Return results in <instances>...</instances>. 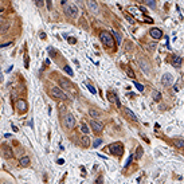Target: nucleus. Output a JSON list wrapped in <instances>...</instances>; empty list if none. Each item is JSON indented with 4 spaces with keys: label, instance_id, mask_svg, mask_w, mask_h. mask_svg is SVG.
<instances>
[{
    "label": "nucleus",
    "instance_id": "nucleus-1",
    "mask_svg": "<svg viewBox=\"0 0 184 184\" xmlns=\"http://www.w3.org/2000/svg\"><path fill=\"white\" fill-rule=\"evenodd\" d=\"M65 14L66 16H69L70 19H77L79 15L78 7L75 4H65Z\"/></svg>",
    "mask_w": 184,
    "mask_h": 184
},
{
    "label": "nucleus",
    "instance_id": "nucleus-2",
    "mask_svg": "<svg viewBox=\"0 0 184 184\" xmlns=\"http://www.w3.org/2000/svg\"><path fill=\"white\" fill-rule=\"evenodd\" d=\"M100 39L103 43V46H106V47H113L114 46V38H113L112 34L108 33V31H102V33L100 34Z\"/></svg>",
    "mask_w": 184,
    "mask_h": 184
},
{
    "label": "nucleus",
    "instance_id": "nucleus-3",
    "mask_svg": "<svg viewBox=\"0 0 184 184\" xmlns=\"http://www.w3.org/2000/svg\"><path fill=\"white\" fill-rule=\"evenodd\" d=\"M106 149H109V152H110L113 156H118V157L121 156L122 152H124V146H122L121 143H113V144H110Z\"/></svg>",
    "mask_w": 184,
    "mask_h": 184
},
{
    "label": "nucleus",
    "instance_id": "nucleus-4",
    "mask_svg": "<svg viewBox=\"0 0 184 184\" xmlns=\"http://www.w3.org/2000/svg\"><path fill=\"white\" fill-rule=\"evenodd\" d=\"M50 93H51V95H52V97L58 98V100H66V98H67V95H66V93L63 92V90L61 89V87H57V86L51 87V90H50Z\"/></svg>",
    "mask_w": 184,
    "mask_h": 184
},
{
    "label": "nucleus",
    "instance_id": "nucleus-5",
    "mask_svg": "<svg viewBox=\"0 0 184 184\" xmlns=\"http://www.w3.org/2000/svg\"><path fill=\"white\" fill-rule=\"evenodd\" d=\"M58 84H59L61 89H63V90H69V92L74 93V89H73V84H71V82L69 81V79H66V78H59V81H58Z\"/></svg>",
    "mask_w": 184,
    "mask_h": 184
},
{
    "label": "nucleus",
    "instance_id": "nucleus-6",
    "mask_svg": "<svg viewBox=\"0 0 184 184\" xmlns=\"http://www.w3.org/2000/svg\"><path fill=\"white\" fill-rule=\"evenodd\" d=\"M63 122H65V126L67 128V129H73L74 126H75V118H74V116L71 113H67L65 116V120H63Z\"/></svg>",
    "mask_w": 184,
    "mask_h": 184
},
{
    "label": "nucleus",
    "instance_id": "nucleus-7",
    "mask_svg": "<svg viewBox=\"0 0 184 184\" xmlns=\"http://www.w3.org/2000/svg\"><path fill=\"white\" fill-rule=\"evenodd\" d=\"M90 126H92V129L94 130L95 133H101L103 130V122L102 121H98V120H92L90 121Z\"/></svg>",
    "mask_w": 184,
    "mask_h": 184
},
{
    "label": "nucleus",
    "instance_id": "nucleus-8",
    "mask_svg": "<svg viewBox=\"0 0 184 184\" xmlns=\"http://www.w3.org/2000/svg\"><path fill=\"white\" fill-rule=\"evenodd\" d=\"M1 149H3V156L6 157V159H12V157H14V152H12L10 145L3 144V145H1Z\"/></svg>",
    "mask_w": 184,
    "mask_h": 184
},
{
    "label": "nucleus",
    "instance_id": "nucleus-9",
    "mask_svg": "<svg viewBox=\"0 0 184 184\" xmlns=\"http://www.w3.org/2000/svg\"><path fill=\"white\" fill-rule=\"evenodd\" d=\"M173 82V77L169 73H165L164 75L161 77V85L163 86H169V85H172Z\"/></svg>",
    "mask_w": 184,
    "mask_h": 184
},
{
    "label": "nucleus",
    "instance_id": "nucleus-10",
    "mask_svg": "<svg viewBox=\"0 0 184 184\" xmlns=\"http://www.w3.org/2000/svg\"><path fill=\"white\" fill-rule=\"evenodd\" d=\"M11 27V22L10 20H3L0 23V34H7Z\"/></svg>",
    "mask_w": 184,
    "mask_h": 184
},
{
    "label": "nucleus",
    "instance_id": "nucleus-11",
    "mask_svg": "<svg viewBox=\"0 0 184 184\" xmlns=\"http://www.w3.org/2000/svg\"><path fill=\"white\" fill-rule=\"evenodd\" d=\"M181 63H183V58H181L180 55H177V54L172 55V65H173V67L179 69L181 66Z\"/></svg>",
    "mask_w": 184,
    "mask_h": 184
},
{
    "label": "nucleus",
    "instance_id": "nucleus-12",
    "mask_svg": "<svg viewBox=\"0 0 184 184\" xmlns=\"http://www.w3.org/2000/svg\"><path fill=\"white\" fill-rule=\"evenodd\" d=\"M106 95H108V101H109V102H116L117 106L120 108V105H121V103H120V100L117 98L116 93H114V92H108V94H106Z\"/></svg>",
    "mask_w": 184,
    "mask_h": 184
},
{
    "label": "nucleus",
    "instance_id": "nucleus-13",
    "mask_svg": "<svg viewBox=\"0 0 184 184\" xmlns=\"http://www.w3.org/2000/svg\"><path fill=\"white\" fill-rule=\"evenodd\" d=\"M16 109L20 112V113H24L26 110H27V102H26V100H19L16 102Z\"/></svg>",
    "mask_w": 184,
    "mask_h": 184
},
{
    "label": "nucleus",
    "instance_id": "nucleus-14",
    "mask_svg": "<svg viewBox=\"0 0 184 184\" xmlns=\"http://www.w3.org/2000/svg\"><path fill=\"white\" fill-rule=\"evenodd\" d=\"M87 7H89V10L92 12H94V14H98V4L95 0H87Z\"/></svg>",
    "mask_w": 184,
    "mask_h": 184
},
{
    "label": "nucleus",
    "instance_id": "nucleus-15",
    "mask_svg": "<svg viewBox=\"0 0 184 184\" xmlns=\"http://www.w3.org/2000/svg\"><path fill=\"white\" fill-rule=\"evenodd\" d=\"M140 67L143 69L144 73H146V74H149V71H151V69H149V66H148V61L144 59V58H140Z\"/></svg>",
    "mask_w": 184,
    "mask_h": 184
},
{
    "label": "nucleus",
    "instance_id": "nucleus-16",
    "mask_svg": "<svg viewBox=\"0 0 184 184\" xmlns=\"http://www.w3.org/2000/svg\"><path fill=\"white\" fill-rule=\"evenodd\" d=\"M149 34H151V36L153 39H160L163 36V33L161 30H159V28H152L151 31H149Z\"/></svg>",
    "mask_w": 184,
    "mask_h": 184
},
{
    "label": "nucleus",
    "instance_id": "nucleus-17",
    "mask_svg": "<svg viewBox=\"0 0 184 184\" xmlns=\"http://www.w3.org/2000/svg\"><path fill=\"white\" fill-rule=\"evenodd\" d=\"M30 157L28 156H23V157H20V160H19V165L20 167H28V165H30Z\"/></svg>",
    "mask_w": 184,
    "mask_h": 184
},
{
    "label": "nucleus",
    "instance_id": "nucleus-18",
    "mask_svg": "<svg viewBox=\"0 0 184 184\" xmlns=\"http://www.w3.org/2000/svg\"><path fill=\"white\" fill-rule=\"evenodd\" d=\"M125 113H126V116L129 117L130 120H133V121H137V120H138V118H137V116H136V114L133 113V112L130 110L129 108H125Z\"/></svg>",
    "mask_w": 184,
    "mask_h": 184
},
{
    "label": "nucleus",
    "instance_id": "nucleus-19",
    "mask_svg": "<svg viewBox=\"0 0 184 184\" xmlns=\"http://www.w3.org/2000/svg\"><path fill=\"white\" fill-rule=\"evenodd\" d=\"M81 145L84 146V148H87V146L90 145V138L87 137V134H85L84 137L81 138Z\"/></svg>",
    "mask_w": 184,
    "mask_h": 184
},
{
    "label": "nucleus",
    "instance_id": "nucleus-20",
    "mask_svg": "<svg viewBox=\"0 0 184 184\" xmlns=\"http://www.w3.org/2000/svg\"><path fill=\"white\" fill-rule=\"evenodd\" d=\"M89 116L92 117V118H98V117H100V112L94 108H90L89 109Z\"/></svg>",
    "mask_w": 184,
    "mask_h": 184
},
{
    "label": "nucleus",
    "instance_id": "nucleus-21",
    "mask_svg": "<svg viewBox=\"0 0 184 184\" xmlns=\"http://www.w3.org/2000/svg\"><path fill=\"white\" fill-rule=\"evenodd\" d=\"M173 144H175V146L176 148H179V149H181L184 146V141L181 140V138H176V140H173Z\"/></svg>",
    "mask_w": 184,
    "mask_h": 184
},
{
    "label": "nucleus",
    "instance_id": "nucleus-22",
    "mask_svg": "<svg viewBox=\"0 0 184 184\" xmlns=\"http://www.w3.org/2000/svg\"><path fill=\"white\" fill-rule=\"evenodd\" d=\"M112 33H113V36H114V39L117 41V43L121 44V42H122V36H121V34H120V33H116V31H112Z\"/></svg>",
    "mask_w": 184,
    "mask_h": 184
},
{
    "label": "nucleus",
    "instance_id": "nucleus-23",
    "mask_svg": "<svg viewBox=\"0 0 184 184\" xmlns=\"http://www.w3.org/2000/svg\"><path fill=\"white\" fill-rule=\"evenodd\" d=\"M143 153H144V149L141 148V146H138V148L136 149V154H134V157H136V159H140V157L143 156Z\"/></svg>",
    "mask_w": 184,
    "mask_h": 184
},
{
    "label": "nucleus",
    "instance_id": "nucleus-24",
    "mask_svg": "<svg viewBox=\"0 0 184 184\" xmlns=\"http://www.w3.org/2000/svg\"><path fill=\"white\" fill-rule=\"evenodd\" d=\"M81 132L84 133V134H87V133L90 132V129H89V126H87L86 124H82L81 125Z\"/></svg>",
    "mask_w": 184,
    "mask_h": 184
},
{
    "label": "nucleus",
    "instance_id": "nucleus-25",
    "mask_svg": "<svg viewBox=\"0 0 184 184\" xmlns=\"http://www.w3.org/2000/svg\"><path fill=\"white\" fill-rule=\"evenodd\" d=\"M144 3H146L151 8H154V7H156V0H144Z\"/></svg>",
    "mask_w": 184,
    "mask_h": 184
},
{
    "label": "nucleus",
    "instance_id": "nucleus-26",
    "mask_svg": "<svg viewBox=\"0 0 184 184\" xmlns=\"http://www.w3.org/2000/svg\"><path fill=\"white\" fill-rule=\"evenodd\" d=\"M153 100L154 101H160V100H161V93H160V92H154L153 93Z\"/></svg>",
    "mask_w": 184,
    "mask_h": 184
},
{
    "label": "nucleus",
    "instance_id": "nucleus-27",
    "mask_svg": "<svg viewBox=\"0 0 184 184\" xmlns=\"http://www.w3.org/2000/svg\"><path fill=\"white\" fill-rule=\"evenodd\" d=\"M101 144H102V140H101V138H97V140L93 141V146H94V148H98Z\"/></svg>",
    "mask_w": 184,
    "mask_h": 184
},
{
    "label": "nucleus",
    "instance_id": "nucleus-28",
    "mask_svg": "<svg viewBox=\"0 0 184 184\" xmlns=\"http://www.w3.org/2000/svg\"><path fill=\"white\" fill-rule=\"evenodd\" d=\"M46 7H47V11H51L52 10V0H46Z\"/></svg>",
    "mask_w": 184,
    "mask_h": 184
},
{
    "label": "nucleus",
    "instance_id": "nucleus-29",
    "mask_svg": "<svg viewBox=\"0 0 184 184\" xmlns=\"http://www.w3.org/2000/svg\"><path fill=\"white\" fill-rule=\"evenodd\" d=\"M65 71H66V74H67V75H73V74H74L70 66H65Z\"/></svg>",
    "mask_w": 184,
    "mask_h": 184
},
{
    "label": "nucleus",
    "instance_id": "nucleus-30",
    "mask_svg": "<svg viewBox=\"0 0 184 184\" xmlns=\"http://www.w3.org/2000/svg\"><path fill=\"white\" fill-rule=\"evenodd\" d=\"M134 86L137 87V90H138V92H144V86L140 84V82H134Z\"/></svg>",
    "mask_w": 184,
    "mask_h": 184
},
{
    "label": "nucleus",
    "instance_id": "nucleus-31",
    "mask_svg": "<svg viewBox=\"0 0 184 184\" xmlns=\"http://www.w3.org/2000/svg\"><path fill=\"white\" fill-rule=\"evenodd\" d=\"M67 42H69L70 44H75V43H77L75 38H73V36H67Z\"/></svg>",
    "mask_w": 184,
    "mask_h": 184
},
{
    "label": "nucleus",
    "instance_id": "nucleus-32",
    "mask_svg": "<svg viewBox=\"0 0 184 184\" xmlns=\"http://www.w3.org/2000/svg\"><path fill=\"white\" fill-rule=\"evenodd\" d=\"M86 87H87V89L90 90V92L93 93V94H95V93H97V92H95V89H94V87L92 86V85H89V84H87V85H86Z\"/></svg>",
    "mask_w": 184,
    "mask_h": 184
},
{
    "label": "nucleus",
    "instance_id": "nucleus-33",
    "mask_svg": "<svg viewBox=\"0 0 184 184\" xmlns=\"http://www.w3.org/2000/svg\"><path fill=\"white\" fill-rule=\"evenodd\" d=\"M11 44H12V42H6V43L0 44V49H4V47H8V46H11Z\"/></svg>",
    "mask_w": 184,
    "mask_h": 184
},
{
    "label": "nucleus",
    "instance_id": "nucleus-34",
    "mask_svg": "<svg viewBox=\"0 0 184 184\" xmlns=\"http://www.w3.org/2000/svg\"><path fill=\"white\" fill-rule=\"evenodd\" d=\"M34 1H35V4L38 7H42L43 6V0H34Z\"/></svg>",
    "mask_w": 184,
    "mask_h": 184
},
{
    "label": "nucleus",
    "instance_id": "nucleus-35",
    "mask_svg": "<svg viewBox=\"0 0 184 184\" xmlns=\"http://www.w3.org/2000/svg\"><path fill=\"white\" fill-rule=\"evenodd\" d=\"M128 74H129L130 78H134V73H133L132 69H128Z\"/></svg>",
    "mask_w": 184,
    "mask_h": 184
},
{
    "label": "nucleus",
    "instance_id": "nucleus-36",
    "mask_svg": "<svg viewBox=\"0 0 184 184\" xmlns=\"http://www.w3.org/2000/svg\"><path fill=\"white\" fill-rule=\"evenodd\" d=\"M133 157H134V156H133V154H132V156H129V157H128V160H126V164H125V165H129V164H130V163H132Z\"/></svg>",
    "mask_w": 184,
    "mask_h": 184
},
{
    "label": "nucleus",
    "instance_id": "nucleus-37",
    "mask_svg": "<svg viewBox=\"0 0 184 184\" xmlns=\"http://www.w3.org/2000/svg\"><path fill=\"white\" fill-rule=\"evenodd\" d=\"M24 66L28 69V57H27V55L24 57Z\"/></svg>",
    "mask_w": 184,
    "mask_h": 184
},
{
    "label": "nucleus",
    "instance_id": "nucleus-38",
    "mask_svg": "<svg viewBox=\"0 0 184 184\" xmlns=\"http://www.w3.org/2000/svg\"><path fill=\"white\" fill-rule=\"evenodd\" d=\"M126 19H128V20H129V22H130V23H132V22H133L132 16H129V15H126Z\"/></svg>",
    "mask_w": 184,
    "mask_h": 184
},
{
    "label": "nucleus",
    "instance_id": "nucleus-39",
    "mask_svg": "<svg viewBox=\"0 0 184 184\" xmlns=\"http://www.w3.org/2000/svg\"><path fill=\"white\" fill-rule=\"evenodd\" d=\"M102 180H103V179H102V176H100V177L97 179V181H98V183H102Z\"/></svg>",
    "mask_w": 184,
    "mask_h": 184
},
{
    "label": "nucleus",
    "instance_id": "nucleus-40",
    "mask_svg": "<svg viewBox=\"0 0 184 184\" xmlns=\"http://www.w3.org/2000/svg\"><path fill=\"white\" fill-rule=\"evenodd\" d=\"M63 163H65V160H63V159H59V160H58V164H63Z\"/></svg>",
    "mask_w": 184,
    "mask_h": 184
},
{
    "label": "nucleus",
    "instance_id": "nucleus-41",
    "mask_svg": "<svg viewBox=\"0 0 184 184\" xmlns=\"http://www.w3.org/2000/svg\"><path fill=\"white\" fill-rule=\"evenodd\" d=\"M140 11H143V12H144V14H146V10H145V8H144V7H140Z\"/></svg>",
    "mask_w": 184,
    "mask_h": 184
},
{
    "label": "nucleus",
    "instance_id": "nucleus-42",
    "mask_svg": "<svg viewBox=\"0 0 184 184\" xmlns=\"http://www.w3.org/2000/svg\"><path fill=\"white\" fill-rule=\"evenodd\" d=\"M3 74H1V71H0V82H3Z\"/></svg>",
    "mask_w": 184,
    "mask_h": 184
},
{
    "label": "nucleus",
    "instance_id": "nucleus-43",
    "mask_svg": "<svg viewBox=\"0 0 184 184\" xmlns=\"http://www.w3.org/2000/svg\"><path fill=\"white\" fill-rule=\"evenodd\" d=\"M12 129H14V132H18V130H19L16 126H15V125H12Z\"/></svg>",
    "mask_w": 184,
    "mask_h": 184
},
{
    "label": "nucleus",
    "instance_id": "nucleus-44",
    "mask_svg": "<svg viewBox=\"0 0 184 184\" xmlns=\"http://www.w3.org/2000/svg\"><path fill=\"white\" fill-rule=\"evenodd\" d=\"M41 38L42 39H46V34H41Z\"/></svg>",
    "mask_w": 184,
    "mask_h": 184
},
{
    "label": "nucleus",
    "instance_id": "nucleus-45",
    "mask_svg": "<svg viewBox=\"0 0 184 184\" xmlns=\"http://www.w3.org/2000/svg\"><path fill=\"white\" fill-rule=\"evenodd\" d=\"M66 1H67V0H62V1H61V3H62L63 6H65V4H66Z\"/></svg>",
    "mask_w": 184,
    "mask_h": 184
},
{
    "label": "nucleus",
    "instance_id": "nucleus-46",
    "mask_svg": "<svg viewBox=\"0 0 184 184\" xmlns=\"http://www.w3.org/2000/svg\"><path fill=\"white\" fill-rule=\"evenodd\" d=\"M3 11H4V8H1V7H0V14H3Z\"/></svg>",
    "mask_w": 184,
    "mask_h": 184
},
{
    "label": "nucleus",
    "instance_id": "nucleus-47",
    "mask_svg": "<svg viewBox=\"0 0 184 184\" xmlns=\"http://www.w3.org/2000/svg\"><path fill=\"white\" fill-rule=\"evenodd\" d=\"M0 23H1V19H0Z\"/></svg>",
    "mask_w": 184,
    "mask_h": 184
}]
</instances>
